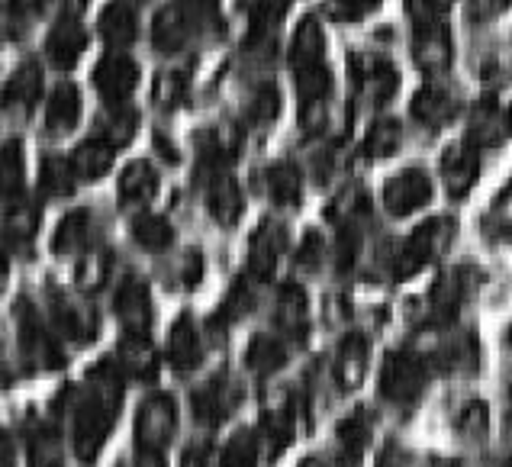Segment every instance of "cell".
<instances>
[{
    "label": "cell",
    "instance_id": "obj_52",
    "mask_svg": "<svg viewBox=\"0 0 512 467\" xmlns=\"http://www.w3.org/2000/svg\"><path fill=\"white\" fill-rule=\"evenodd\" d=\"M471 4V20H493L512 7V0H467Z\"/></svg>",
    "mask_w": 512,
    "mask_h": 467
},
{
    "label": "cell",
    "instance_id": "obj_24",
    "mask_svg": "<svg viewBox=\"0 0 512 467\" xmlns=\"http://www.w3.org/2000/svg\"><path fill=\"white\" fill-rule=\"evenodd\" d=\"M335 381L342 390H355L364 384V374H368V342L364 335L351 332L335 348Z\"/></svg>",
    "mask_w": 512,
    "mask_h": 467
},
{
    "label": "cell",
    "instance_id": "obj_21",
    "mask_svg": "<svg viewBox=\"0 0 512 467\" xmlns=\"http://www.w3.org/2000/svg\"><path fill=\"white\" fill-rule=\"evenodd\" d=\"M168 361H171V368L178 374L194 371L197 364L203 361V339H200V329H197L194 319H190V313L178 316V323L171 326Z\"/></svg>",
    "mask_w": 512,
    "mask_h": 467
},
{
    "label": "cell",
    "instance_id": "obj_25",
    "mask_svg": "<svg viewBox=\"0 0 512 467\" xmlns=\"http://www.w3.org/2000/svg\"><path fill=\"white\" fill-rule=\"evenodd\" d=\"M326 36H323V26H319L316 17H303L294 29V42H290V68L306 71V68H319L326 65Z\"/></svg>",
    "mask_w": 512,
    "mask_h": 467
},
{
    "label": "cell",
    "instance_id": "obj_13",
    "mask_svg": "<svg viewBox=\"0 0 512 467\" xmlns=\"http://www.w3.org/2000/svg\"><path fill=\"white\" fill-rule=\"evenodd\" d=\"M477 174H480L477 145L471 139L448 145L445 155H442V181H445L448 197L461 200V197L471 194V187L477 184Z\"/></svg>",
    "mask_w": 512,
    "mask_h": 467
},
{
    "label": "cell",
    "instance_id": "obj_2",
    "mask_svg": "<svg viewBox=\"0 0 512 467\" xmlns=\"http://www.w3.org/2000/svg\"><path fill=\"white\" fill-rule=\"evenodd\" d=\"M409 23H413V62L422 75L442 78L451 68V36L445 10L432 0H406Z\"/></svg>",
    "mask_w": 512,
    "mask_h": 467
},
{
    "label": "cell",
    "instance_id": "obj_47",
    "mask_svg": "<svg viewBox=\"0 0 512 467\" xmlns=\"http://www.w3.org/2000/svg\"><path fill=\"white\" fill-rule=\"evenodd\" d=\"M377 7H380V0H326V13L332 20H339V23L364 20Z\"/></svg>",
    "mask_w": 512,
    "mask_h": 467
},
{
    "label": "cell",
    "instance_id": "obj_23",
    "mask_svg": "<svg viewBox=\"0 0 512 467\" xmlns=\"http://www.w3.org/2000/svg\"><path fill=\"white\" fill-rule=\"evenodd\" d=\"M455 94L442 84H426L422 91H416L413 97V120L426 129H442L445 123L455 120Z\"/></svg>",
    "mask_w": 512,
    "mask_h": 467
},
{
    "label": "cell",
    "instance_id": "obj_43",
    "mask_svg": "<svg viewBox=\"0 0 512 467\" xmlns=\"http://www.w3.org/2000/svg\"><path fill=\"white\" fill-rule=\"evenodd\" d=\"M484 232L493 242H512V184L490 203L484 216Z\"/></svg>",
    "mask_w": 512,
    "mask_h": 467
},
{
    "label": "cell",
    "instance_id": "obj_16",
    "mask_svg": "<svg viewBox=\"0 0 512 467\" xmlns=\"http://www.w3.org/2000/svg\"><path fill=\"white\" fill-rule=\"evenodd\" d=\"M97 239V226H94V213L91 210H71L62 216V223L55 226L52 236V252L55 255H84L94 248Z\"/></svg>",
    "mask_w": 512,
    "mask_h": 467
},
{
    "label": "cell",
    "instance_id": "obj_28",
    "mask_svg": "<svg viewBox=\"0 0 512 467\" xmlns=\"http://www.w3.org/2000/svg\"><path fill=\"white\" fill-rule=\"evenodd\" d=\"M113 158H116V145L104 136H91L71 152V165H75L81 181H100L113 168Z\"/></svg>",
    "mask_w": 512,
    "mask_h": 467
},
{
    "label": "cell",
    "instance_id": "obj_54",
    "mask_svg": "<svg viewBox=\"0 0 512 467\" xmlns=\"http://www.w3.org/2000/svg\"><path fill=\"white\" fill-rule=\"evenodd\" d=\"M0 467H17V442L7 429H0Z\"/></svg>",
    "mask_w": 512,
    "mask_h": 467
},
{
    "label": "cell",
    "instance_id": "obj_41",
    "mask_svg": "<svg viewBox=\"0 0 512 467\" xmlns=\"http://www.w3.org/2000/svg\"><path fill=\"white\" fill-rule=\"evenodd\" d=\"M110 268H113V258L107 252H100V248H91V252H84V258H81L75 281L84 294H91V290H100L107 284Z\"/></svg>",
    "mask_w": 512,
    "mask_h": 467
},
{
    "label": "cell",
    "instance_id": "obj_19",
    "mask_svg": "<svg viewBox=\"0 0 512 467\" xmlns=\"http://www.w3.org/2000/svg\"><path fill=\"white\" fill-rule=\"evenodd\" d=\"M97 29L110 49H126V46H133L139 36V13L129 0H110V4L100 10Z\"/></svg>",
    "mask_w": 512,
    "mask_h": 467
},
{
    "label": "cell",
    "instance_id": "obj_48",
    "mask_svg": "<svg viewBox=\"0 0 512 467\" xmlns=\"http://www.w3.org/2000/svg\"><path fill=\"white\" fill-rule=\"evenodd\" d=\"M500 136V113H496L490 104H484L480 110H474V123H471V142L477 145H490Z\"/></svg>",
    "mask_w": 512,
    "mask_h": 467
},
{
    "label": "cell",
    "instance_id": "obj_27",
    "mask_svg": "<svg viewBox=\"0 0 512 467\" xmlns=\"http://www.w3.org/2000/svg\"><path fill=\"white\" fill-rule=\"evenodd\" d=\"M116 194L123 207H149L158 194V171L152 162H129L116 181Z\"/></svg>",
    "mask_w": 512,
    "mask_h": 467
},
{
    "label": "cell",
    "instance_id": "obj_44",
    "mask_svg": "<svg viewBox=\"0 0 512 467\" xmlns=\"http://www.w3.org/2000/svg\"><path fill=\"white\" fill-rule=\"evenodd\" d=\"M277 113H281V94H277V87L274 84H265L261 91L252 97V104H248V123L258 126V129H265L277 120Z\"/></svg>",
    "mask_w": 512,
    "mask_h": 467
},
{
    "label": "cell",
    "instance_id": "obj_8",
    "mask_svg": "<svg viewBox=\"0 0 512 467\" xmlns=\"http://www.w3.org/2000/svg\"><path fill=\"white\" fill-rule=\"evenodd\" d=\"M94 87L107 107H123L139 87V65L126 52H110L94 68Z\"/></svg>",
    "mask_w": 512,
    "mask_h": 467
},
{
    "label": "cell",
    "instance_id": "obj_62",
    "mask_svg": "<svg viewBox=\"0 0 512 467\" xmlns=\"http://www.w3.org/2000/svg\"><path fill=\"white\" fill-rule=\"evenodd\" d=\"M506 129L512 133V107H509V113H506Z\"/></svg>",
    "mask_w": 512,
    "mask_h": 467
},
{
    "label": "cell",
    "instance_id": "obj_31",
    "mask_svg": "<svg viewBox=\"0 0 512 467\" xmlns=\"http://www.w3.org/2000/svg\"><path fill=\"white\" fill-rule=\"evenodd\" d=\"M26 187V149L20 139H7L0 145V200L13 203L23 197Z\"/></svg>",
    "mask_w": 512,
    "mask_h": 467
},
{
    "label": "cell",
    "instance_id": "obj_17",
    "mask_svg": "<svg viewBox=\"0 0 512 467\" xmlns=\"http://www.w3.org/2000/svg\"><path fill=\"white\" fill-rule=\"evenodd\" d=\"M194 17L187 13L184 4H171L165 10L155 13V23H152V46L165 55H174L181 52L187 42H190V33H194Z\"/></svg>",
    "mask_w": 512,
    "mask_h": 467
},
{
    "label": "cell",
    "instance_id": "obj_57",
    "mask_svg": "<svg viewBox=\"0 0 512 467\" xmlns=\"http://www.w3.org/2000/svg\"><path fill=\"white\" fill-rule=\"evenodd\" d=\"M422 467H464V464L455 461V458H432V461H426Z\"/></svg>",
    "mask_w": 512,
    "mask_h": 467
},
{
    "label": "cell",
    "instance_id": "obj_55",
    "mask_svg": "<svg viewBox=\"0 0 512 467\" xmlns=\"http://www.w3.org/2000/svg\"><path fill=\"white\" fill-rule=\"evenodd\" d=\"M155 152L162 155L168 165H178V162H181L178 149H174V145H171V139H168L165 133H155Z\"/></svg>",
    "mask_w": 512,
    "mask_h": 467
},
{
    "label": "cell",
    "instance_id": "obj_15",
    "mask_svg": "<svg viewBox=\"0 0 512 467\" xmlns=\"http://www.w3.org/2000/svg\"><path fill=\"white\" fill-rule=\"evenodd\" d=\"M207 210L213 220L223 226V229H232L245 213V194L239 181L232 178L229 171H216L210 184H207Z\"/></svg>",
    "mask_w": 512,
    "mask_h": 467
},
{
    "label": "cell",
    "instance_id": "obj_53",
    "mask_svg": "<svg viewBox=\"0 0 512 467\" xmlns=\"http://www.w3.org/2000/svg\"><path fill=\"white\" fill-rule=\"evenodd\" d=\"M181 467H219V458L210 451V445H190L181 455Z\"/></svg>",
    "mask_w": 512,
    "mask_h": 467
},
{
    "label": "cell",
    "instance_id": "obj_51",
    "mask_svg": "<svg viewBox=\"0 0 512 467\" xmlns=\"http://www.w3.org/2000/svg\"><path fill=\"white\" fill-rule=\"evenodd\" d=\"M319 258H323V242L316 239V232H306V239L297 248V265L300 268H316Z\"/></svg>",
    "mask_w": 512,
    "mask_h": 467
},
{
    "label": "cell",
    "instance_id": "obj_39",
    "mask_svg": "<svg viewBox=\"0 0 512 467\" xmlns=\"http://www.w3.org/2000/svg\"><path fill=\"white\" fill-rule=\"evenodd\" d=\"M261 439L258 429H239L219 451V467H255L261 455Z\"/></svg>",
    "mask_w": 512,
    "mask_h": 467
},
{
    "label": "cell",
    "instance_id": "obj_59",
    "mask_svg": "<svg viewBox=\"0 0 512 467\" xmlns=\"http://www.w3.org/2000/svg\"><path fill=\"white\" fill-rule=\"evenodd\" d=\"M4 274H7V245L0 242V277H4Z\"/></svg>",
    "mask_w": 512,
    "mask_h": 467
},
{
    "label": "cell",
    "instance_id": "obj_10",
    "mask_svg": "<svg viewBox=\"0 0 512 467\" xmlns=\"http://www.w3.org/2000/svg\"><path fill=\"white\" fill-rule=\"evenodd\" d=\"M432 181L422 168H403L384 184V207L393 216H413L416 210L429 207Z\"/></svg>",
    "mask_w": 512,
    "mask_h": 467
},
{
    "label": "cell",
    "instance_id": "obj_61",
    "mask_svg": "<svg viewBox=\"0 0 512 467\" xmlns=\"http://www.w3.org/2000/svg\"><path fill=\"white\" fill-rule=\"evenodd\" d=\"M432 4H435V7H442V10H448L451 4H455V0H432Z\"/></svg>",
    "mask_w": 512,
    "mask_h": 467
},
{
    "label": "cell",
    "instance_id": "obj_56",
    "mask_svg": "<svg viewBox=\"0 0 512 467\" xmlns=\"http://www.w3.org/2000/svg\"><path fill=\"white\" fill-rule=\"evenodd\" d=\"M133 467H168L165 464V451H145V448H139Z\"/></svg>",
    "mask_w": 512,
    "mask_h": 467
},
{
    "label": "cell",
    "instance_id": "obj_30",
    "mask_svg": "<svg viewBox=\"0 0 512 467\" xmlns=\"http://www.w3.org/2000/svg\"><path fill=\"white\" fill-rule=\"evenodd\" d=\"M294 432H297V413L294 406H281V410H265L258 422V439L261 448L268 451V458H277L281 451L294 442Z\"/></svg>",
    "mask_w": 512,
    "mask_h": 467
},
{
    "label": "cell",
    "instance_id": "obj_38",
    "mask_svg": "<svg viewBox=\"0 0 512 467\" xmlns=\"http://www.w3.org/2000/svg\"><path fill=\"white\" fill-rule=\"evenodd\" d=\"M464 294H467L464 271H451V274H445L442 281H438V284L432 287V297H429V306H432V319H435V323H448V319L461 310Z\"/></svg>",
    "mask_w": 512,
    "mask_h": 467
},
{
    "label": "cell",
    "instance_id": "obj_33",
    "mask_svg": "<svg viewBox=\"0 0 512 467\" xmlns=\"http://www.w3.org/2000/svg\"><path fill=\"white\" fill-rule=\"evenodd\" d=\"M277 323L287 332V339H306V329H310V303H306L303 287L287 284L277 297Z\"/></svg>",
    "mask_w": 512,
    "mask_h": 467
},
{
    "label": "cell",
    "instance_id": "obj_9",
    "mask_svg": "<svg viewBox=\"0 0 512 467\" xmlns=\"http://www.w3.org/2000/svg\"><path fill=\"white\" fill-rule=\"evenodd\" d=\"M245 400V390L242 384L236 381L232 374H216L210 377L207 384L194 390V413L200 422H207V426H219V422H226L232 413L239 410V403Z\"/></svg>",
    "mask_w": 512,
    "mask_h": 467
},
{
    "label": "cell",
    "instance_id": "obj_49",
    "mask_svg": "<svg viewBox=\"0 0 512 467\" xmlns=\"http://www.w3.org/2000/svg\"><path fill=\"white\" fill-rule=\"evenodd\" d=\"M248 306H252V290H248V281H236V287L229 290V297L223 303V310H219V323H232V319H239L242 313H248Z\"/></svg>",
    "mask_w": 512,
    "mask_h": 467
},
{
    "label": "cell",
    "instance_id": "obj_32",
    "mask_svg": "<svg viewBox=\"0 0 512 467\" xmlns=\"http://www.w3.org/2000/svg\"><path fill=\"white\" fill-rule=\"evenodd\" d=\"M39 207L29 203L26 197L7 203V216H4V242L7 245H17V248H29L39 232Z\"/></svg>",
    "mask_w": 512,
    "mask_h": 467
},
{
    "label": "cell",
    "instance_id": "obj_11",
    "mask_svg": "<svg viewBox=\"0 0 512 467\" xmlns=\"http://www.w3.org/2000/svg\"><path fill=\"white\" fill-rule=\"evenodd\" d=\"M113 310L120 316V323L126 332H139V335H149L152 329V294H149V284L142 277H123L120 287L113 294Z\"/></svg>",
    "mask_w": 512,
    "mask_h": 467
},
{
    "label": "cell",
    "instance_id": "obj_35",
    "mask_svg": "<svg viewBox=\"0 0 512 467\" xmlns=\"http://www.w3.org/2000/svg\"><path fill=\"white\" fill-rule=\"evenodd\" d=\"M287 364V345L277 335H255L245 348V368L258 377L277 374Z\"/></svg>",
    "mask_w": 512,
    "mask_h": 467
},
{
    "label": "cell",
    "instance_id": "obj_22",
    "mask_svg": "<svg viewBox=\"0 0 512 467\" xmlns=\"http://www.w3.org/2000/svg\"><path fill=\"white\" fill-rule=\"evenodd\" d=\"M39 97H42V71L36 62H26L7 78L4 91H0V107L7 113H26L29 107H36Z\"/></svg>",
    "mask_w": 512,
    "mask_h": 467
},
{
    "label": "cell",
    "instance_id": "obj_18",
    "mask_svg": "<svg viewBox=\"0 0 512 467\" xmlns=\"http://www.w3.org/2000/svg\"><path fill=\"white\" fill-rule=\"evenodd\" d=\"M371 445V419L364 410L348 413L335 429V458L339 467H358Z\"/></svg>",
    "mask_w": 512,
    "mask_h": 467
},
{
    "label": "cell",
    "instance_id": "obj_42",
    "mask_svg": "<svg viewBox=\"0 0 512 467\" xmlns=\"http://www.w3.org/2000/svg\"><path fill=\"white\" fill-rule=\"evenodd\" d=\"M136 129H139V113L129 104H123V107H110L107 110V120H104V129H100V136L110 139L116 149H120V145L133 142Z\"/></svg>",
    "mask_w": 512,
    "mask_h": 467
},
{
    "label": "cell",
    "instance_id": "obj_20",
    "mask_svg": "<svg viewBox=\"0 0 512 467\" xmlns=\"http://www.w3.org/2000/svg\"><path fill=\"white\" fill-rule=\"evenodd\" d=\"M116 364H120L123 377H133V381H152L158 374V355L155 345L149 342V335L139 332H126L120 348H116Z\"/></svg>",
    "mask_w": 512,
    "mask_h": 467
},
{
    "label": "cell",
    "instance_id": "obj_26",
    "mask_svg": "<svg viewBox=\"0 0 512 467\" xmlns=\"http://www.w3.org/2000/svg\"><path fill=\"white\" fill-rule=\"evenodd\" d=\"M78 123H81V91H78V84H71V81L55 84V91L46 100V129L55 136H65Z\"/></svg>",
    "mask_w": 512,
    "mask_h": 467
},
{
    "label": "cell",
    "instance_id": "obj_12",
    "mask_svg": "<svg viewBox=\"0 0 512 467\" xmlns=\"http://www.w3.org/2000/svg\"><path fill=\"white\" fill-rule=\"evenodd\" d=\"M284 248H287V229L274 220H265L252 232V242H248V274L261 284L271 281Z\"/></svg>",
    "mask_w": 512,
    "mask_h": 467
},
{
    "label": "cell",
    "instance_id": "obj_7",
    "mask_svg": "<svg viewBox=\"0 0 512 467\" xmlns=\"http://www.w3.org/2000/svg\"><path fill=\"white\" fill-rule=\"evenodd\" d=\"M178 432V406L168 393H152L145 397L136 413V448L165 451Z\"/></svg>",
    "mask_w": 512,
    "mask_h": 467
},
{
    "label": "cell",
    "instance_id": "obj_40",
    "mask_svg": "<svg viewBox=\"0 0 512 467\" xmlns=\"http://www.w3.org/2000/svg\"><path fill=\"white\" fill-rule=\"evenodd\" d=\"M400 149V123L390 120V116H380L371 123L368 136H364V155L374 158V162H384V158L397 155Z\"/></svg>",
    "mask_w": 512,
    "mask_h": 467
},
{
    "label": "cell",
    "instance_id": "obj_37",
    "mask_svg": "<svg viewBox=\"0 0 512 467\" xmlns=\"http://www.w3.org/2000/svg\"><path fill=\"white\" fill-rule=\"evenodd\" d=\"M129 232H133V239L139 248H145V252H168V248L174 245V226L165 220V216L158 213H139L133 226H129Z\"/></svg>",
    "mask_w": 512,
    "mask_h": 467
},
{
    "label": "cell",
    "instance_id": "obj_34",
    "mask_svg": "<svg viewBox=\"0 0 512 467\" xmlns=\"http://www.w3.org/2000/svg\"><path fill=\"white\" fill-rule=\"evenodd\" d=\"M78 171L71 165V158H58V155H46L39 165V191L42 197L49 200H65L75 194V184H78Z\"/></svg>",
    "mask_w": 512,
    "mask_h": 467
},
{
    "label": "cell",
    "instance_id": "obj_4",
    "mask_svg": "<svg viewBox=\"0 0 512 467\" xmlns=\"http://www.w3.org/2000/svg\"><path fill=\"white\" fill-rule=\"evenodd\" d=\"M451 236H455V223L442 220V216L426 220L419 229H413L409 239L403 242V248L397 252V261H393V277H397V281H406V277L429 268L432 261H438L448 252Z\"/></svg>",
    "mask_w": 512,
    "mask_h": 467
},
{
    "label": "cell",
    "instance_id": "obj_50",
    "mask_svg": "<svg viewBox=\"0 0 512 467\" xmlns=\"http://www.w3.org/2000/svg\"><path fill=\"white\" fill-rule=\"evenodd\" d=\"M178 281L184 284V287H197L200 281H203V255L197 252H187L184 258H181V268H178Z\"/></svg>",
    "mask_w": 512,
    "mask_h": 467
},
{
    "label": "cell",
    "instance_id": "obj_14",
    "mask_svg": "<svg viewBox=\"0 0 512 467\" xmlns=\"http://www.w3.org/2000/svg\"><path fill=\"white\" fill-rule=\"evenodd\" d=\"M87 49V29L81 26L78 17H58L52 33L46 36V58L49 65H55L58 71H68L78 65V58Z\"/></svg>",
    "mask_w": 512,
    "mask_h": 467
},
{
    "label": "cell",
    "instance_id": "obj_58",
    "mask_svg": "<svg viewBox=\"0 0 512 467\" xmlns=\"http://www.w3.org/2000/svg\"><path fill=\"white\" fill-rule=\"evenodd\" d=\"M42 0H13V10H36Z\"/></svg>",
    "mask_w": 512,
    "mask_h": 467
},
{
    "label": "cell",
    "instance_id": "obj_45",
    "mask_svg": "<svg viewBox=\"0 0 512 467\" xmlns=\"http://www.w3.org/2000/svg\"><path fill=\"white\" fill-rule=\"evenodd\" d=\"M455 429L464 435L467 442H484L490 432V416L484 403H467L455 419Z\"/></svg>",
    "mask_w": 512,
    "mask_h": 467
},
{
    "label": "cell",
    "instance_id": "obj_60",
    "mask_svg": "<svg viewBox=\"0 0 512 467\" xmlns=\"http://www.w3.org/2000/svg\"><path fill=\"white\" fill-rule=\"evenodd\" d=\"M300 467H335V464H326V461H316V458H310V461H303Z\"/></svg>",
    "mask_w": 512,
    "mask_h": 467
},
{
    "label": "cell",
    "instance_id": "obj_1",
    "mask_svg": "<svg viewBox=\"0 0 512 467\" xmlns=\"http://www.w3.org/2000/svg\"><path fill=\"white\" fill-rule=\"evenodd\" d=\"M123 371L113 358L91 368L84 387L71 390V451L81 464H94L116 426L123 403Z\"/></svg>",
    "mask_w": 512,
    "mask_h": 467
},
{
    "label": "cell",
    "instance_id": "obj_5",
    "mask_svg": "<svg viewBox=\"0 0 512 467\" xmlns=\"http://www.w3.org/2000/svg\"><path fill=\"white\" fill-rule=\"evenodd\" d=\"M429 384V358H422L409 348L390 352L380 368V397L393 406H413Z\"/></svg>",
    "mask_w": 512,
    "mask_h": 467
},
{
    "label": "cell",
    "instance_id": "obj_6",
    "mask_svg": "<svg viewBox=\"0 0 512 467\" xmlns=\"http://www.w3.org/2000/svg\"><path fill=\"white\" fill-rule=\"evenodd\" d=\"M49 316L55 332L75 345L94 342L100 332V316L94 313V306L75 294H65L58 287H49Z\"/></svg>",
    "mask_w": 512,
    "mask_h": 467
},
{
    "label": "cell",
    "instance_id": "obj_29",
    "mask_svg": "<svg viewBox=\"0 0 512 467\" xmlns=\"http://www.w3.org/2000/svg\"><path fill=\"white\" fill-rule=\"evenodd\" d=\"M358 84H361L364 97L380 107L397 94L400 75L390 62H384V58H364V62H358Z\"/></svg>",
    "mask_w": 512,
    "mask_h": 467
},
{
    "label": "cell",
    "instance_id": "obj_36",
    "mask_svg": "<svg viewBox=\"0 0 512 467\" xmlns=\"http://www.w3.org/2000/svg\"><path fill=\"white\" fill-rule=\"evenodd\" d=\"M265 191L277 207H297L303 197L300 171L290 162H274L265 168Z\"/></svg>",
    "mask_w": 512,
    "mask_h": 467
},
{
    "label": "cell",
    "instance_id": "obj_3",
    "mask_svg": "<svg viewBox=\"0 0 512 467\" xmlns=\"http://www.w3.org/2000/svg\"><path fill=\"white\" fill-rule=\"evenodd\" d=\"M17 329H20V352L36 371H58L65 368V348L58 342L55 329L42 319L33 300H17Z\"/></svg>",
    "mask_w": 512,
    "mask_h": 467
},
{
    "label": "cell",
    "instance_id": "obj_46",
    "mask_svg": "<svg viewBox=\"0 0 512 467\" xmlns=\"http://www.w3.org/2000/svg\"><path fill=\"white\" fill-rule=\"evenodd\" d=\"M187 94V75L184 71H165V75H158L155 78V87H152V100L158 107H178L181 100Z\"/></svg>",
    "mask_w": 512,
    "mask_h": 467
}]
</instances>
